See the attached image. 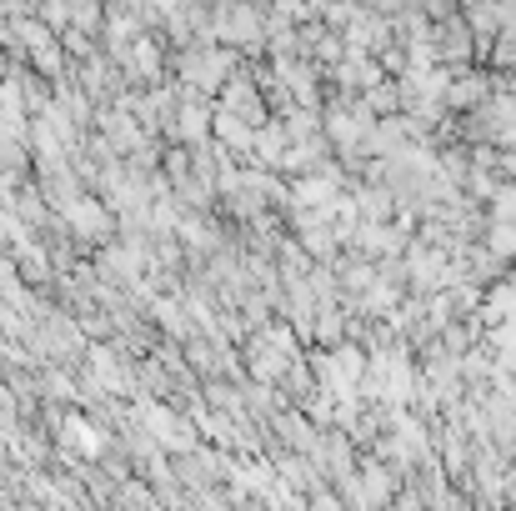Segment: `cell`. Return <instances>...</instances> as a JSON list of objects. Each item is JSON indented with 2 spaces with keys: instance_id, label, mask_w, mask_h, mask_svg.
Masks as SVG:
<instances>
[{
  "instance_id": "obj_1",
  "label": "cell",
  "mask_w": 516,
  "mask_h": 511,
  "mask_svg": "<svg viewBox=\"0 0 516 511\" xmlns=\"http://www.w3.org/2000/svg\"><path fill=\"white\" fill-rule=\"evenodd\" d=\"M66 216H71V226H76L81 236H91V241H106V236H111V211H106L101 201H71Z\"/></svg>"
},
{
  "instance_id": "obj_2",
  "label": "cell",
  "mask_w": 516,
  "mask_h": 511,
  "mask_svg": "<svg viewBox=\"0 0 516 511\" xmlns=\"http://www.w3.org/2000/svg\"><path fill=\"white\" fill-rule=\"evenodd\" d=\"M146 426L156 431V441L161 446H176V451H186L196 436H191V426L181 421V416H171V411H161V406H146Z\"/></svg>"
},
{
  "instance_id": "obj_3",
  "label": "cell",
  "mask_w": 516,
  "mask_h": 511,
  "mask_svg": "<svg viewBox=\"0 0 516 511\" xmlns=\"http://www.w3.org/2000/svg\"><path fill=\"white\" fill-rule=\"evenodd\" d=\"M186 81L191 86H221L226 81V56H211V51H196V56H186Z\"/></svg>"
},
{
  "instance_id": "obj_4",
  "label": "cell",
  "mask_w": 516,
  "mask_h": 511,
  "mask_svg": "<svg viewBox=\"0 0 516 511\" xmlns=\"http://www.w3.org/2000/svg\"><path fill=\"white\" fill-rule=\"evenodd\" d=\"M66 431H71V446H76V451H86V456H96V451L106 446V436H101L86 416H71V421H66Z\"/></svg>"
},
{
  "instance_id": "obj_5",
  "label": "cell",
  "mask_w": 516,
  "mask_h": 511,
  "mask_svg": "<svg viewBox=\"0 0 516 511\" xmlns=\"http://www.w3.org/2000/svg\"><path fill=\"white\" fill-rule=\"evenodd\" d=\"M206 131V111L201 106H186L181 111V136H201Z\"/></svg>"
}]
</instances>
